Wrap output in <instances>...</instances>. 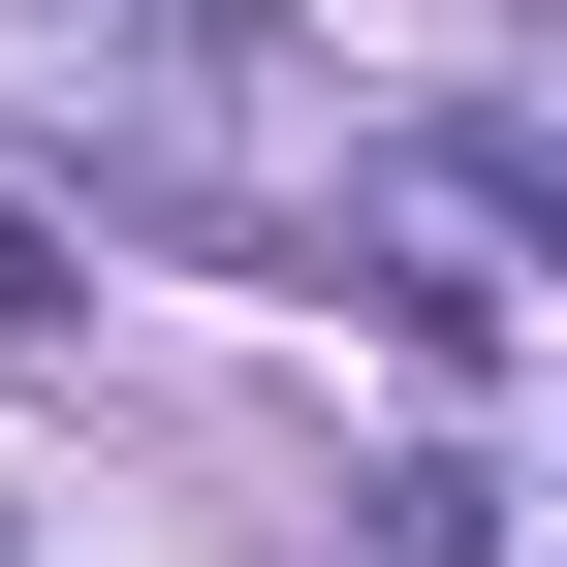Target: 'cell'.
<instances>
[{"mask_svg": "<svg viewBox=\"0 0 567 567\" xmlns=\"http://www.w3.org/2000/svg\"><path fill=\"white\" fill-rule=\"evenodd\" d=\"M0 63H32L95 158H158V189H221V221H347V126L284 95V63L221 32V0H0Z\"/></svg>", "mask_w": 567, "mask_h": 567, "instance_id": "6da1fadb", "label": "cell"}, {"mask_svg": "<svg viewBox=\"0 0 567 567\" xmlns=\"http://www.w3.org/2000/svg\"><path fill=\"white\" fill-rule=\"evenodd\" d=\"M505 189H536V252H567V32L505 63Z\"/></svg>", "mask_w": 567, "mask_h": 567, "instance_id": "7a4b0ae2", "label": "cell"}, {"mask_svg": "<svg viewBox=\"0 0 567 567\" xmlns=\"http://www.w3.org/2000/svg\"><path fill=\"white\" fill-rule=\"evenodd\" d=\"M32 316H63V221H0V347H32Z\"/></svg>", "mask_w": 567, "mask_h": 567, "instance_id": "3957f363", "label": "cell"}]
</instances>
